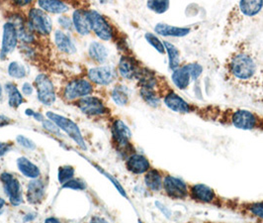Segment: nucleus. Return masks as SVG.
I'll use <instances>...</instances> for the list:
<instances>
[{"instance_id":"nucleus-55","label":"nucleus","mask_w":263,"mask_h":223,"mask_svg":"<svg viewBox=\"0 0 263 223\" xmlns=\"http://www.w3.org/2000/svg\"><path fill=\"white\" fill-rule=\"evenodd\" d=\"M139 223H143V222H142V221H141V220H140V221H139Z\"/></svg>"},{"instance_id":"nucleus-43","label":"nucleus","mask_w":263,"mask_h":223,"mask_svg":"<svg viewBox=\"0 0 263 223\" xmlns=\"http://www.w3.org/2000/svg\"><path fill=\"white\" fill-rule=\"evenodd\" d=\"M26 115H29V116H33L37 121H44L45 119H44V116H43V114H41L40 112H35L34 110H32V109H26Z\"/></svg>"},{"instance_id":"nucleus-7","label":"nucleus","mask_w":263,"mask_h":223,"mask_svg":"<svg viewBox=\"0 0 263 223\" xmlns=\"http://www.w3.org/2000/svg\"><path fill=\"white\" fill-rule=\"evenodd\" d=\"M184 181L181 179L174 177L170 174L163 175V183H162V191L169 199L173 201H184L189 199V189Z\"/></svg>"},{"instance_id":"nucleus-31","label":"nucleus","mask_w":263,"mask_h":223,"mask_svg":"<svg viewBox=\"0 0 263 223\" xmlns=\"http://www.w3.org/2000/svg\"><path fill=\"white\" fill-rule=\"evenodd\" d=\"M140 94L145 102H147L151 107H158L161 103V98L157 93V90L141 88Z\"/></svg>"},{"instance_id":"nucleus-28","label":"nucleus","mask_w":263,"mask_h":223,"mask_svg":"<svg viewBox=\"0 0 263 223\" xmlns=\"http://www.w3.org/2000/svg\"><path fill=\"white\" fill-rule=\"evenodd\" d=\"M163 44H165V48H166V53L169 56V69L173 72L181 66L179 50L172 43L168 42V41H163Z\"/></svg>"},{"instance_id":"nucleus-56","label":"nucleus","mask_w":263,"mask_h":223,"mask_svg":"<svg viewBox=\"0 0 263 223\" xmlns=\"http://www.w3.org/2000/svg\"><path fill=\"white\" fill-rule=\"evenodd\" d=\"M258 223H259V222H258Z\"/></svg>"},{"instance_id":"nucleus-30","label":"nucleus","mask_w":263,"mask_h":223,"mask_svg":"<svg viewBox=\"0 0 263 223\" xmlns=\"http://www.w3.org/2000/svg\"><path fill=\"white\" fill-rule=\"evenodd\" d=\"M89 56L99 64L106 62L108 58V51L104 45L99 42H92L89 46Z\"/></svg>"},{"instance_id":"nucleus-42","label":"nucleus","mask_w":263,"mask_h":223,"mask_svg":"<svg viewBox=\"0 0 263 223\" xmlns=\"http://www.w3.org/2000/svg\"><path fill=\"white\" fill-rule=\"evenodd\" d=\"M57 21H58V24H59L62 28L67 29V30L72 29V27L74 26L73 21L71 20V18H70L69 16H60Z\"/></svg>"},{"instance_id":"nucleus-47","label":"nucleus","mask_w":263,"mask_h":223,"mask_svg":"<svg viewBox=\"0 0 263 223\" xmlns=\"http://www.w3.org/2000/svg\"><path fill=\"white\" fill-rule=\"evenodd\" d=\"M90 223H108L104 218H102V217H98V216H95V217H92V219H91V221Z\"/></svg>"},{"instance_id":"nucleus-2","label":"nucleus","mask_w":263,"mask_h":223,"mask_svg":"<svg viewBox=\"0 0 263 223\" xmlns=\"http://www.w3.org/2000/svg\"><path fill=\"white\" fill-rule=\"evenodd\" d=\"M263 11V0H243L236 3L227 14L224 35L229 38L242 24L247 20L255 18Z\"/></svg>"},{"instance_id":"nucleus-1","label":"nucleus","mask_w":263,"mask_h":223,"mask_svg":"<svg viewBox=\"0 0 263 223\" xmlns=\"http://www.w3.org/2000/svg\"><path fill=\"white\" fill-rule=\"evenodd\" d=\"M224 70L231 86L263 93L262 64L249 43L243 41L235 47L225 59Z\"/></svg>"},{"instance_id":"nucleus-40","label":"nucleus","mask_w":263,"mask_h":223,"mask_svg":"<svg viewBox=\"0 0 263 223\" xmlns=\"http://www.w3.org/2000/svg\"><path fill=\"white\" fill-rule=\"evenodd\" d=\"M17 142L21 146H23L24 148L29 149V150H35L36 149V144L29 138L25 137V136H22V135H19L16 138Z\"/></svg>"},{"instance_id":"nucleus-41","label":"nucleus","mask_w":263,"mask_h":223,"mask_svg":"<svg viewBox=\"0 0 263 223\" xmlns=\"http://www.w3.org/2000/svg\"><path fill=\"white\" fill-rule=\"evenodd\" d=\"M43 126H44V128L46 129L47 131H50L51 133H53V134H56V135H58V136H60V132H59V128L57 127V125H56L55 122H53L52 120H44L43 121Z\"/></svg>"},{"instance_id":"nucleus-44","label":"nucleus","mask_w":263,"mask_h":223,"mask_svg":"<svg viewBox=\"0 0 263 223\" xmlns=\"http://www.w3.org/2000/svg\"><path fill=\"white\" fill-rule=\"evenodd\" d=\"M11 150V146L8 143L0 142V157H3L5 154H7Z\"/></svg>"},{"instance_id":"nucleus-16","label":"nucleus","mask_w":263,"mask_h":223,"mask_svg":"<svg viewBox=\"0 0 263 223\" xmlns=\"http://www.w3.org/2000/svg\"><path fill=\"white\" fill-rule=\"evenodd\" d=\"M77 106L87 115H103L107 113V108L103 101L95 96H86L79 99Z\"/></svg>"},{"instance_id":"nucleus-9","label":"nucleus","mask_w":263,"mask_h":223,"mask_svg":"<svg viewBox=\"0 0 263 223\" xmlns=\"http://www.w3.org/2000/svg\"><path fill=\"white\" fill-rule=\"evenodd\" d=\"M30 28L41 35H49L53 29L51 17L42 9L33 8L29 12Z\"/></svg>"},{"instance_id":"nucleus-45","label":"nucleus","mask_w":263,"mask_h":223,"mask_svg":"<svg viewBox=\"0 0 263 223\" xmlns=\"http://www.w3.org/2000/svg\"><path fill=\"white\" fill-rule=\"evenodd\" d=\"M33 87L29 82H25L22 87V92L25 95H31L33 93Z\"/></svg>"},{"instance_id":"nucleus-13","label":"nucleus","mask_w":263,"mask_h":223,"mask_svg":"<svg viewBox=\"0 0 263 223\" xmlns=\"http://www.w3.org/2000/svg\"><path fill=\"white\" fill-rule=\"evenodd\" d=\"M18 44V32L16 26L11 23L7 22L3 26V36H2V45L0 57L4 59L8 54L12 53Z\"/></svg>"},{"instance_id":"nucleus-22","label":"nucleus","mask_w":263,"mask_h":223,"mask_svg":"<svg viewBox=\"0 0 263 223\" xmlns=\"http://www.w3.org/2000/svg\"><path fill=\"white\" fill-rule=\"evenodd\" d=\"M163 175L157 169L151 168L149 172L145 174V185L150 189V191L158 192L162 190V183H163Z\"/></svg>"},{"instance_id":"nucleus-14","label":"nucleus","mask_w":263,"mask_h":223,"mask_svg":"<svg viewBox=\"0 0 263 223\" xmlns=\"http://www.w3.org/2000/svg\"><path fill=\"white\" fill-rule=\"evenodd\" d=\"M93 92L91 83L86 79H74L64 88L63 96L69 100L83 98Z\"/></svg>"},{"instance_id":"nucleus-21","label":"nucleus","mask_w":263,"mask_h":223,"mask_svg":"<svg viewBox=\"0 0 263 223\" xmlns=\"http://www.w3.org/2000/svg\"><path fill=\"white\" fill-rule=\"evenodd\" d=\"M118 70H119V74H121L124 78L133 79L134 77L137 76L140 68L138 67L134 58L130 56H123L119 61Z\"/></svg>"},{"instance_id":"nucleus-17","label":"nucleus","mask_w":263,"mask_h":223,"mask_svg":"<svg viewBox=\"0 0 263 223\" xmlns=\"http://www.w3.org/2000/svg\"><path fill=\"white\" fill-rule=\"evenodd\" d=\"M115 75L114 69L109 66H100L88 71L89 79L99 86H108L112 83Z\"/></svg>"},{"instance_id":"nucleus-53","label":"nucleus","mask_w":263,"mask_h":223,"mask_svg":"<svg viewBox=\"0 0 263 223\" xmlns=\"http://www.w3.org/2000/svg\"><path fill=\"white\" fill-rule=\"evenodd\" d=\"M260 96H261V97H262V98H263V93H260Z\"/></svg>"},{"instance_id":"nucleus-5","label":"nucleus","mask_w":263,"mask_h":223,"mask_svg":"<svg viewBox=\"0 0 263 223\" xmlns=\"http://www.w3.org/2000/svg\"><path fill=\"white\" fill-rule=\"evenodd\" d=\"M111 132L114 146L120 154L127 156L128 158L135 153L134 146L130 142L132 138L131 130L121 119H116L113 122Z\"/></svg>"},{"instance_id":"nucleus-50","label":"nucleus","mask_w":263,"mask_h":223,"mask_svg":"<svg viewBox=\"0 0 263 223\" xmlns=\"http://www.w3.org/2000/svg\"><path fill=\"white\" fill-rule=\"evenodd\" d=\"M29 3H31V1H29V0H26V1H16V4H19V5H21V6L27 5V4H29Z\"/></svg>"},{"instance_id":"nucleus-33","label":"nucleus","mask_w":263,"mask_h":223,"mask_svg":"<svg viewBox=\"0 0 263 223\" xmlns=\"http://www.w3.org/2000/svg\"><path fill=\"white\" fill-rule=\"evenodd\" d=\"M147 6L151 11H153L157 14H162L169 10L170 2L167 0H163V1L153 0V1H148Z\"/></svg>"},{"instance_id":"nucleus-48","label":"nucleus","mask_w":263,"mask_h":223,"mask_svg":"<svg viewBox=\"0 0 263 223\" xmlns=\"http://www.w3.org/2000/svg\"><path fill=\"white\" fill-rule=\"evenodd\" d=\"M45 223H60L58 219H56L55 217H50V218H47L45 220Z\"/></svg>"},{"instance_id":"nucleus-32","label":"nucleus","mask_w":263,"mask_h":223,"mask_svg":"<svg viewBox=\"0 0 263 223\" xmlns=\"http://www.w3.org/2000/svg\"><path fill=\"white\" fill-rule=\"evenodd\" d=\"M111 96L114 102L119 106H125L129 102V93L126 87L124 86H116L113 89Z\"/></svg>"},{"instance_id":"nucleus-24","label":"nucleus","mask_w":263,"mask_h":223,"mask_svg":"<svg viewBox=\"0 0 263 223\" xmlns=\"http://www.w3.org/2000/svg\"><path fill=\"white\" fill-rule=\"evenodd\" d=\"M171 80L174 83V86L180 91L187 90L190 82L192 81L190 74L184 65H181L178 69L172 72Z\"/></svg>"},{"instance_id":"nucleus-4","label":"nucleus","mask_w":263,"mask_h":223,"mask_svg":"<svg viewBox=\"0 0 263 223\" xmlns=\"http://www.w3.org/2000/svg\"><path fill=\"white\" fill-rule=\"evenodd\" d=\"M157 93L161 98V101L172 112L180 114H187L195 110V107L192 104H190L178 93H176L166 79L161 80V77H158Z\"/></svg>"},{"instance_id":"nucleus-15","label":"nucleus","mask_w":263,"mask_h":223,"mask_svg":"<svg viewBox=\"0 0 263 223\" xmlns=\"http://www.w3.org/2000/svg\"><path fill=\"white\" fill-rule=\"evenodd\" d=\"M232 207L245 216L255 218L258 220V222L263 223V201L249 203L235 202L232 205Z\"/></svg>"},{"instance_id":"nucleus-12","label":"nucleus","mask_w":263,"mask_h":223,"mask_svg":"<svg viewBox=\"0 0 263 223\" xmlns=\"http://www.w3.org/2000/svg\"><path fill=\"white\" fill-rule=\"evenodd\" d=\"M0 181L3 183L5 193L8 196L10 204L14 206L21 205L23 200L18 180L9 173H2L0 175Z\"/></svg>"},{"instance_id":"nucleus-19","label":"nucleus","mask_w":263,"mask_h":223,"mask_svg":"<svg viewBox=\"0 0 263 223\" xmlns=\"http://www.w3.org/2000/svg\"><path fill=\"white\" fill-rule=\"evenodd\" d=\"M73 24L77 33H79L80 35H88L92 30L88 11L85 10H75L73 14Z\"/></svg>"},{"instance_id":"nucleus-36","label":"nucleus","mask_w":263,"mask_h":223,"mask_svg":"<svg viewBox=\"0 0 263 223\" xmlns=\"http://www.w3.org/2000/svg\"><path fill=\"white\" fill-rule=\"evenodd\" d=\"M145 38L147 40V42L150 44L151 47H153L159 54H166V48H165V44L163 42L156 37L154 34L152 33H146Z\"/></svg>"},{"instance_id":"nucleus-51","label":"nucleus","mask_w":263,"mask_h":223,"mask_svg":"<svg viewBox=\"0 0 263 223\" xmlns=\"http://www.w3.org/2000/svg\"><path fill=\"white\" fill-rule=\"evenodd\" d=\"M5 204H6V203H5V201H4L3 199H1V198H0V209H2V208H3V206L5 205Z\"/></svg>"},{"instance_id":"nucleus-27","label":"nucleus","mask_w":263,"mask_h":223,"mask_svg":"<svg viewBox=\"0 0 263 223\" xmlns=\"http://www.w3.org/2000/svg\"><path fill=\"white\" fill-rule=\"evenodd\" d=\"M38 5L42 8V10L56 14L64 13L70 9V7L64 2L57 0H40L38 1Z\"/></svg>"},{"instance_id":"nucleus-10","label":"nucleus","mask_w":263,"mask_h":223,"mask_svg":"<svg viewBox=\"0 0 263 223\" xmlns=\"http://www.w3.org/2000/svg\"><path fill=\"white\" fill-rule=\"evenodd\" d=\"M37 87L38 99L45 105H52L56 101L55 87L46 74H39L35 78Z\"/></svg>"},{"instance_id":"nucleus-6","label":"nucleus","mask_w":263,"mask_h":223,"mask_svg":"<svg viewBox=\"0 0 263 223\" xmlns=\"http://www.w3.org/2000/svg\"><path fill=\"white\" fill-rule=\"evenodd\" d=\"M189 199L197 204L201 205H215L218 207L226 206L227 202L224 203L222 199L215 189L207 186L205 184H194L189 185Z\"/></svg>"},{"instance_id":"nucleus-8","label":"nucleus","mask_w":263,"mask_h":223,"mask_svg":"<svg viewBox=\"0 0 263 223\" xmlns=\"http://www.w3.org/2000/svg\"><path fill=\"white\" fill-rule=\"evenodd\" d=\"M46 115L50 120H52L53 122L56 123L59 129L64 131L80 148L84 151L87 149L79 127L73 120H71L64 116H61L59 114H56L55 112H47Z\"/></svg>"},{"instance_id":"nucleus-3","label":"nucleus","mask_w":263,"mask_h":223,"mask_svg":"<svg viewBox=\"0 0 263 223\" xmlns=\"http://www.w3.org/2000/svg\"><path fill=\"white\" fill-rule=\"evenodd\" d=\"M225 123L241 130H263V116L244 108L224 112Z\"/></svg>"},{"instance_id":"nucleus-52","label":"nucleus","mask_w":263,"mask_h":223,"mask_svg":"<svg viewBox=\"0 0 263 223\" xmlns=\"http://www.w3.org/2000/svg\"><path fill=\"white\" fill-rule=\"evenodd\" d=\"M2 95V88H1V85H0V97Z\"/></svg>"},{"instance_id":"nucleus-37","label":"nucleus","mask_w":263,"mask_h":223,"mask_svg":"<svg viewBox=\"0 0 263 223\" xmlns=\"http://www.w3.org/2000/svg\"><path fill=\"white\" fill-rule=\"evenodd\" d=\"M184 66L186 67V69L190 74L192 81L197 80L198 77H200V75L203 73V68L198 63H188V64H185Z\"/></svg>"},{"instance_id":"nucleus-49","label":"nucleus","mask_w":263,"mask_h":223,"mask_svg":"<svg viewBox=\"0 0 263 223\" xmlns=\"http://www.w3.org/2000/svg\"><path fill=\"white\" fill-rule=\"evenodd\" d=\"M36 217V215L35 214H27L26 216H25V218H24V220L25 221H29V220H33L34 218Z\"/></svg>"},{"instance_id":"nucleus-35","label":"nucleus","mask_w":263,"mask_h":223,"mask_svg":"<svg viewBox=\"0 0 263 223\" xmlns=\"http://www.w3.org/2000/svg\"><path fill=\"white\" fill-rule=\"evenodd\" d=\"M8 74L14 78H23L26 75L25 67L18 62H12L8 66Z\"/></svg>"},{"instance_id":"nucleus-46","label":"nucleus","mask_w":263,"mask_h":223,"mask_svg":"<svg viewBox=\"0 0 263 223\" xmlns=\"http://www.w3.org/2000/svg\"><path fill=\"white\" fill-rule=\"evenodd\" d=\"M11 123V119L8 118L7 116H4V115H1L0 114V127H4V126H7Z\"/></svg>"},{"instance_id":"nucleus-54","label":"nucleus","mask_w":263,"mask_h":223,"mask_svg":"<svg viewBox=\"0 0 263 223\" xmlns=\"http://www.w3.org/2000/svg\"><path fill=\"white\" fill-rule=\"evenodd\" d=\"M188 223H199V222H188ZM208 223H210V222H208Z\"/></svg>"},{"instance_id":"nucleus-29","label":"nucleus","mask_w":263,"mask_h":223,"mask_svg":"<svg viewBox=\"0 0 263 223\" xmlns=\"http://www.w3.org/2000/svg\"><path fill=\"white\" fill-rule=\"evenodd\" d=\"M5 89L8 93L9 106L13 108H18L19 106L24 102V97L19 92L17 87L12 82H8L5 85Z\"/></svg>"},{"instance_id":"nucleus-26","label":"nucleus","mask_w":263,"mask_h":223,"mask_svg":"<svg viewBox=\"0 0 263 223\" xmlns=\"http://www.w3.org/2000/svg\"><path fill=\"white\" fill-rule=\"evenodd\" d=\"M17 166H18L19 171L27 178L36 180L39 178L41 172L40 169L33 164L29 159L25 158V157H21L17 160Z\"/></svg>"},{"instance_id":"nucleus-20","label":"nucleus","mask_w":263,"mask_h":223,"mask_svg":"<svg viewBox=\"0 0 263 223\" xmlns=\"http://www.w3.org/2000/svg\"><path fill=\"white\" fill-rule=\"evenodd\" d=\"M155 33L163 37H185L191 32L189 27H176L165 23H158L154 27Z\"/></svg>"},{"instance_id":"nucleus-11","label":"nucleus","mask_w":263,"mask_h":223,"mask_svg":"<svg viewBox=\"0 0 263 223\" xmlns=\"http://www.w3.org/2000/svg\"><path fill=\"white\" fill-rule=\"evenodd\" d=\"M88 16L91 23V29L97 37L103 41L112 40L114 32L111 25L106 19L94 10H88Z\"/></svg>"},{"instance_id":"nucleus-25","label":"nucleus","mask_w":263,"mask_h":223,"mask_svg":"<svg viewBox=\"0 0 263 223\" xmlns=\"http://www.w3.org/2000/svg\"><path fill=\"white\" fill-rule=\"evenodd\" d=\"M55 43H56V47L63 53L73 55L76 52V47H75V43L73 42L72 38L62 31H59V30L56 31Z\"/></svg>"},{"instance_id":"nucleus-18","label":"nucleus","mask_w":263,"mask_h":223,"mask_svg":"<svg viewBox=\"0 0 263 223\" xmlns=\"http://www.w3.org/2000/svg\"><path fill=\"white\" fill-rule=\"evenodd\" d=\"M126 168L134 175H144L150 171L151 165L147 157L141 154L134 153L127 158Z\"/></svg>"},{"instance_id":"nucleus-38","label":"nucleus","mask_w":263,"mask_h":223,"mask_svg":"<svg viewBox=\"0 0 263 223\" xmlns=\"http://www.w3.org/2000/svg\"><path fill=\"white\" fill-rule=\"evenodd\" d=\"M95 167H96V169L101 173V174H103L107 179H109L111 182H112L113 185L115 186V187L118 189V191L123 196V197H125V198H127V193H126V191H125V189L123 188V186H121L120 185V183L118 182V181H116L114 178H113L112 176L111 175H109L108 173H106L105 171H103V170H101V168L98 167V166H96L95 165Z\"/></svg>"},{"instance_id":"nucleus-39","label":"nucleus","mask_w":263,"mask_h":223,"mask_svg":"<svg viewBox=\"0 0 263 223\" xmlns=\"http://www.w3.org/2000/svg\"><path fill=\"white\" fill-rule=\"evenodd\" d=\"M63 188H71V189H75V190H83L86 188V185L79 181V180H75L73 179L71 181H69L68 183H65L64 185H62Z\"/></svg>"},{"instance_id":"nucleus-23","label":"nucleus","mask_w":263,"mask_h":223,"mask_svg":"<svg viewBox=\"0 0 263 223\" xmlns=\"http://www.w3.org/2000/svg\"><path fill=\"white\" fill-rule=\"evenodd\" d=\"M45 196V185L41 180H33L30 182L27 189V200L30 204L36 205L42 202Z\"/></svg>"},{"instance_id":"nucleus-34","label":"nucleus","mask_w":263,"mask_h":223,"mask_svg":"<svg viewBox=\"0 0 263 223\" xmlns=\"http://www.w3.org/2000/svg\"><path fill=\"white\" fill-rule=\"evenodd\" d=\"M75 177V169L72 166H63L58 169L57 179L61 185H64Z\"/></svg>"}]
</instances>
